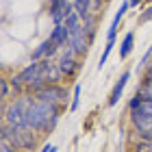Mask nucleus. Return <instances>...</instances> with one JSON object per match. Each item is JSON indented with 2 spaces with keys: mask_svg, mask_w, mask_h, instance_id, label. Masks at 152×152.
<instances>
[{
  "mask_svg": "<svg viewBox=\"0 0 152 152\" xmlns=\"http://www.w3.org/2000/svg\"><path fill=\"white\" fill-rule=\"evenodd\" d=\"M63 113V107L57 102H46V100H33L28 111H26V120L24 126L37 130L39 135H48L54 126L59 124V117Z\"/></svg>",
  "mask_w": 152,
  "mask_h": 152,
  "instance_id": "1",
  "label": "nucleus"
},
{
  "mask_svg": "<svg viewBox=\"0 0 152 152\" xmlns=\"http://www.w3.org/2000/svg\"><path fill=\"white\" fill-rule=\"evenodd\" d=\"M0 139L2 141H9L13 148L18 150H28L33 152L39 143V133L33 128H26V126H15V124H9L2 120V128H0Z\"/></svg>",
  "mask_w": 152,
  "mask_h": 152,
  "instance_id": "2",
  "label": "nucleus"
},
{
  "mask_svg": "<svg viewBox=\"0 0 152 152\" xmlns=\"http://www.w3.org/2000/svg\"><path fill=\"white\" fill-rule=\"evenodd\" d=\"M35 100L33 94H22V96H15L11 102H4L2 107V120L9 122V124H15V126H24V120H26V111H28L31 102Z\"/></svg>",
  "mask_w": 152,
  "mask_h": 152,
  "instance_id": "3",
  "label": "nucleus"
},
{
  "mask_svg": "<svg viewBox=\"0 0 152 152\" xmlns=\"http://www.w3.org/2000/svg\"><path fill=\"white\" fill-rule=\"evenodd\" d=\"M37 100H46V102H57L63 109H67V102H72V96L67 91V87H63L61 83H50V85L39 87L37 91H33Z\"/></svg>",
  "mask_w": 152,
  "mask_h": 152,
  "instance_id": "4",
  "label": "nucleus"
},
{
  "mask_svg": "<svg viewBox=\"0 0 152 152\" xmlns=\"http://www.w3.org/2000/svg\"><path fill=\"white\" fill-rule=\"evenodd\" d=\"M57 65H59V70L63 72V76L72 78V76H76V72L80 70L83 63H80V59L72 52V48H61L59 59H57Z\"/></svg>",
  "mask_w": 152,
  "mask_h": 152,
  "instance_id": "5",
  "label": "nucleus"
},
{
  "mask_svg": "<svg viewBox=\"0 0 152 152\" xmlns=\"http://www.w3.org/2000/svg\"><path fill=\"white\" fill-rule=\"evenodd\" d=\"M70 13H74L72 0H54V2H48V15H50L52 24H63Z\"/></svg>",
  "mask_w": 152,
  "mask_h": 152,
  "instance_id": "6",
  "label": "nucleus"
},
{
  "mask_svg": "<svg viewBox=\"0 0 152 152\" xmlns=\"http://www.w3.org/2000/svg\"><path fill=\"white\" fill-rule=\"evenodd\" d=\"M89 46H91V39L87 37L85 26L80 24L78 28H74V31H72V37H70V44H67V48H72V52L80 59V57H85V54H87Z\"/></svg>",
  "mask_w": 152,
  "mask_h": 152,
  "instance_id": "7",
  "label": "nucleus"
},
{
  "mask_svg": "<svg viewBox=\"0 0 152 152\" xmlns=\"http://www.w3.org/2000/svg\"><path fill=\"white\" fill-rule=\"evenodd\" d=\"M70 37H72V33H70V28H67L65 24H54L52 31H50V35H48V39H50L59 50H61V48H67Z\"/></svg>",
  "mask_w": 152,
  "mask_h": 152,
  "instance_id": "8",
  "label": "nucleus"
},
{
  "mask_svg": "<svg viewBox=\"0 0 152 152\" xmlns=\"http://www.w3.org/2000/svg\"><path fill=\"white\" fill-rule=\"evenodd\" d=\"M128 80H130V70H126V72H122V76H120V80L113 85V89H111V94H109V100H107V104L109 107H115L117 102H120V98H122V94H124V89H126V85H128Z\"/></svg>",
  "mask_w": 152,
  "mask_h": 152,
  "instance_id": "9",
  "label": "nucleus"
},
{
  "mask_svg": "<svg viewBox=\"0 0 152 152\" xmlns=\"http://www.w3.org/2000/svg\"><path fill=\"white\" fill-rule=\"evenodd\" d=\"M128 9H130V2L124 0V2L120 4V9L115 11L113 20H111V26H109V31H107V39H117V28H120V22L124 20V15H126Z\"/></svg>",
  "mask_w": 152,
  "mask_h": 152,
  "instance_id": "10",
  "label": "nucleus"
},
{
  "mask_svg": "<svg viewBox=\"0 0 152 152\" xmlns=\"http://www.w3.org/2000/svg\"><path fill=\"white\" fill-rule=\"evenodd\" d=\"M57 52H59V48L52 44L50 39H46V41H41V44L33 50V61H41V59H54L57 57Z\"/></svg>",
  "mask_w": 152,
  "mask_h": 152,
  "instance_id": "11",
  "label": "nucleus"
},
{
  "mask_svg": "<svg viewBox=\"0 0 152 152\" xmlns=\"http://www.w3.org/2000/svg\"><path fill=\"white\" fill-rule=\"evenodd\" d=\"M39 67H41V61H31L24 70H20V72L15 74L18 78H20V83L24 85V89H26V85H28V83H33V78L39 74Z\"/></svg>",
  "mask_w": 152,
  "mask_h": 152,
  "instance_id": "12",
  "label": "nucleus"
},
{
  "mask_svg": "<svg viewBox=\"0 0 152 152\" xmlns=\"http://www.w3.org/2000/svg\"><path fill=\"white\" fill-rule=\"evenodd\" d=\"M135 48V31H128L120 41V59H128Z\"/></svg>",
  "mask_w": 152,
  "mask_h": 152,
  "instance_id": "13",
  "label": "nucleus"
},
{
  "mask_svg": "<svg viewBox=\"0 0 152 152\" xmlns=\"http://www.w3.org/2000/svg\"><path fill=\"white\" fill-rule=\"evenodd\" d=\"M74 11L80 15V20H85L89 13H94V0H72Z\"/></svg>",
  "mask_w": 152,
  "mask_h": 152,
  "instance_id": "14",
  "label": "nucleus"
},
{
  "mask_svg": "<svg viewBox=\"0 0 152 152\" xmlns=\"http://www.w3.org/2000/svg\"><path fill=\"white\" fill-rule=\"evenodd\" d=\"M130 113L135 115H141V117H148V120H152V100H141V104L137 109H130Z\"/></svg>",
  "mask_w": 152,
  "mask_h": 152,
  "instance_id": "15",
  "label": "nucleus"
},
{
  "mask_svg": "<svg viewBox=\"0 0 152 152\" xmlns=\"http://www.w3.org/2000/svg\"><path fill=\"white\" fill-rule=\"evenodd\" d=\"M96 13H89V15L83 20V26H85V33H87V37L94 41V37H96Z\"/></svg>",
  "mask_w": 152,
  "mask_h": 152,
  "instance_id": "16",
  "label": "nucleus"
},
{
  "mask_svg": "<svg viewBox=\"0 0 152 152\" xmlns=\"http://www.w3.org/2000/svg\"><path fill=\"white\" fill-rule=\"evenodd\" d=\"M113 46H115V39H107V46H104V50H102L100 59H98V70H102V67L107 65V61H109V54H111Z\"/></svg>",
  "mask_w": 152,
  "mask_h": 152,
  "instance_id": "17",
  "label": "nucleus"
},
{
  "mask_svg": "<svg viewBox=\"0 0 152 152\" xmlns=\"http://www.w3.org/2000/svg\"><path fill=\"white\" fill-rule=\"evenodd\" d=\"M80 107V85H74L72 91V102H70V113H76Z\"/></svg>",
  "mask_w": 152,
  "mask_h": 152,
  "instance_id": "18",
  "label": "nucleus"
},
{
  "mask_svg": "<svg viewBox=\"0 0 152 152\" xmlns=\"http://www.w3.org/2000/svg\"><path fill=\"white\" fill-rule=\"evenodd\" d=\"M133 152H152V141H143V139H137Z\"/></svg>",
  "mask_w": 152,
  "mask_h": 152,
  "instance_id": "19",
  "label": "nucleus"
},
{
  "mask_svg": "<svg viewBox=\"0 0 152 152\" xmlns=\"http://www.w3.org/2000/svg\"><path fill=\"white\" fill-rule=\"evenodd\" d=\"M150 61H152V46L148 48L146 52H143V57H141V61H139V63H137V72H141L143 67H148V65H150Z\"/></svg>",
  "mask_w": 152,
  "mask_h": 152,
  "instance_id": "20",
  "label": "nucleus"
},
{
  "mask_svg": "<svg viewBox=\"0 0 152 152\" xmlns=\"http://www.w3.org/2000/svg\"><path fill=\"white\" fill-rule=\"evenodd\" d=\"M150 20H152V4H148L146 9L139 13V18H137V24H148Z\"/></svg>",
  "mask_w": 152,
  "mask_h": 152,
  "instance_id": "21",
  "label": "nucleus"
},
{
  "mask_svg": "<svg viewBox=\"0 0 152 152\" xmlns=\"http://www.w3.org/2000/svg\"><path fill=\"white\" fill-rule=\"evenodd\" d=\"M11 83L9 80H7V78H2V80H0V94H2V98H9V94H11Z\"/></svg>",
  "mask_w": 152,
  "mask_h": 152,
  "instance_id": "22",
  "label": "nucleus"
},
{
  "mask_svg": "<svg viewBox=\"0 0 152 152\" xmlns=\"http://www.w3.org/2000/svg\"><path fill=\"white\" fill-rule=\"evenodd\" d=\"M137 133V139H143V141H152V126L148 130H135Z\"/></svg>",
  "mask_w": 152,
  "mask_h": 152,
  "instance_id": "23",
  "label": "nucleus"
},
{
  "mask_svg": "<svg viewBox=\"0 0 152 152\" xmlns=\"http://www.w3.org/2000/svg\"><path fill=\"white\" fill-rule=\"evenodd\" d=\"M137 94H139L143 100H152V89H146V87H141V85H139V89H137Z\"/></svg>",
  "mask_w": 152,
  "mask_h": 152,
  "instance_id": "24",
  "label": "nucleus"
},
{
  "mask_svg": "<svg viewBox=\"0 0 152 152\" xmlns=\"http://www.w3.org/2000/svg\"><path fill=\"white\" fill-rule=\"evenodd\" d=\"M141 87H146V89H152V72H146V76L141 78Z\"/></svg>",
  "mask_w": 152,
  "mask_h": 152,
  "instance_id": "25",
  "label": "nucleus"
},
{
  "mask_svg": "<svg viewBox=\"0 0 152 152\" xmlns=\"http://www.w3.org/2000/svg\"><path fill=\"white\" fill-rule=\"evenodd\" d=\"M39 152H57V146H52V143H46V146L41 148Z\"/></svg>",
  "mask_w": 152,
  "mask_h": 152,
  "instance_id": "26",
  "label": "nucleus"
},
{
  "mask_svg": "<svg viewBox=\"0 0 152 152\" xmlns=\"http://www.w3.org/2000/svg\"><path fill=\"white\" fill-rule=\"evenodd\" d=\"M128 2H130V9H137V7H139L143 0H128Z\"/></svg>",
  "mask_w": 152,
  "mask_h": 152,
  "instance_id": "27",
  "label": "nucleus"
},
{
  "mask_svg": "<svg viewBox=\"0 0 152 152\" xmlns=\"http://www.w3.org/2000/svg\"><path fill=\"white\" fill-rule=\"evenodd\" d=\"M148 72H152V61H150V65H148Z\"/></svg>",
  "mask_w": 152,
  "mask_h": 152,
  "instance_id": "28",
  "label": "nucleus"
},
{
  "mask_svg": "<svg viewBox=\"0 0 152 152\" xmlns=\"http://www.w3.org/2000/svg\"><path fill=\"white\" fill-rule=\"evenodd\" d=\"M15 152H28V150H18V148H15Z\"/></svg>",
  "mask_w": 152,
  "mask_h": 152,
  "instance_id": "29",
  "label": "nucleus"
},
{
  "mask_svg": "<svg viewBox=\"0 0 152 152\" xmlns=\"http://www.w3.org/2000/svg\"><path fill=\"white\" fill-rule=\"evenodd\" d=\"M148 4H152V0H148Z\"/></svg>",
  "mask_w": 152,
  "mask_h": 152,
  "instance_id": "30",
  "label": "nucleus"
}]
</instances>
